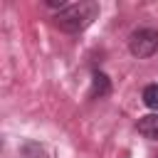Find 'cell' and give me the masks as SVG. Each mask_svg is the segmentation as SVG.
I'll return each instance as SVG.
<instances>
[{
    "mask_svg": "<svg viewBox=\"0 0 158 158\" xmlns=\"http://www.w3.org/2000/svg\"><path fill=\"white\" fill-rule=\"evenodd\" d=\"M99 15V2L94 0H81V2H74V5H67L64 10H59L54 15V25L62 30V32H81L86 30Z\"/></svg>",
    "mask_w": 158,
    "mask_h": 158,
    "instance_id": "cell-1",
    "label": "cell"
},
{
    "mask_svg": "<svg viewBox=\"0 0 158 158\" xmlns=\"http://www.w3.org/2000/svg\"><path fill=\"white\" fill-rule=\"evenodd\" d=\"M128 49L138 59L153 57L158 52V30H153V27H138V30H133L131 37H128Z\"/></svg>",
    "mask_w": 158,
    "mask_h": 158,
    "instance_id": "cell-2",
    "label": "cell"
},
{
    "mask_svg": "<svg viewBox=\"0 0 158 158\" xmlns=\"http://www.w3.org/2000/svg\"><path fill=\"white\" fill-rule=\"evenodd\" d=\"M111 94V81H109V77L104 74V72H94L91 74V91H89V96L91 99H104V96H109Z\"/></svg>",
    "mask_w": 158,
    "mask_h": 158,
    "instance_id": "cell-3",
    "label": "cell"
},
{
    "mask_svg": "<svg viewBox=\"0 0 158 158\" xmlns=\"http://www.w3.org/2000/svg\"><path fill=\"white\" fill-rule=\"evenodd\" d=\"M138 133L148 141H158V114H148L138 118Z\"/></svg>",
    "mask_w": 158,
    "mask_h": 158,
    "instance_id": "cell-4",
    "label": "cell"
},
{
    "mask_svg": "<svg viewBox=\"0 0 158 158\" xmlns=\"http://www.w3.org/2000/svg\"><path fill=\"white\" fill-rule=\"evenodd\" d=\"M143 104L148 109H158V84H148L143 89Z\"/></svg>",
    "mask_w": 158,
    "mask_h": 158,
    "instance_id": "cell-5",
    "label": "cell"
},
{
    "mask_svg": "<svg viewBox=\"0 0 158 158\" xmlns=\"http://www.w3.org/2000/svg\"><path fill=\"white\" fill-rule=\"evenodd\" d=\"M156 158H158V156H156Z\"/></svg>",
    "mask_w": 158,
    "mask_h": 158,
    "instance_id": "cell-6",
    "label": "cell"
}]
</instances>
